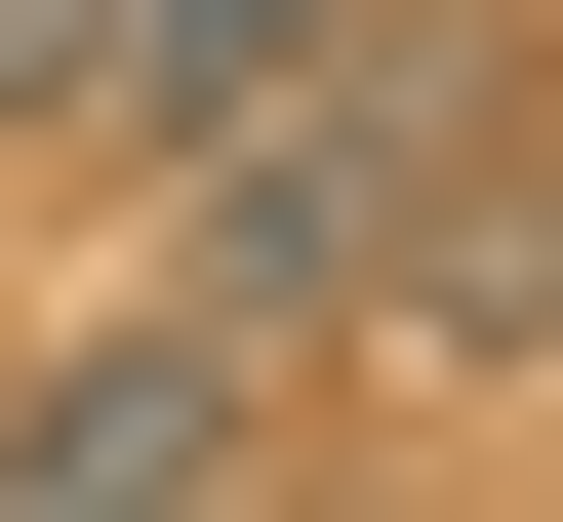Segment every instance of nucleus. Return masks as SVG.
Listing matches in <instances>:
<instances>
[{
	"mask_svg": "<svg viewBox=\"0 0 563 522\" xmlns=\"http://www.w3.org/2000/svg\"><path fill=\"white\" fill-rule=\"evenodd\" d=\"M242 482H282V362L162 322V281H121L81 362H0V522H242Z\"/></svg>",
	"mask_w": 563,
	"mask_h": 522,
	"instance_id": "nucleus-1",
	"label": "nucleus"
},
{
	"mask_svg": "<svg viewBox=\"0 0 563 522\" xmlns=\"http://www.w3.org/2000/svg\"><path fill=\"white\" fill-rule=\"evenodd\" d=\"M282 41H322V0H81V121H121V162H162V121H242Z\"/></svg>",
	"mask_w": 563,
	"mask_h": 522,
	"instance_id": "nucleus-2",
	"label": "nucleus"
},
{
	"mask_svg": "<svg viewBox=\"0 0 563 522\" xmlns=\"http://www.w3.org/2000/svg\"><path fill=\"white\" fill-rule=\"evenodd\" d=\"M0 121H81V0H0Z\"/></svg>",
	"mask_w": 563,
	"mask_h": 522,
	"instance_id": "nucleus-3",
	"label": "nucleus"
}]
</instances>
